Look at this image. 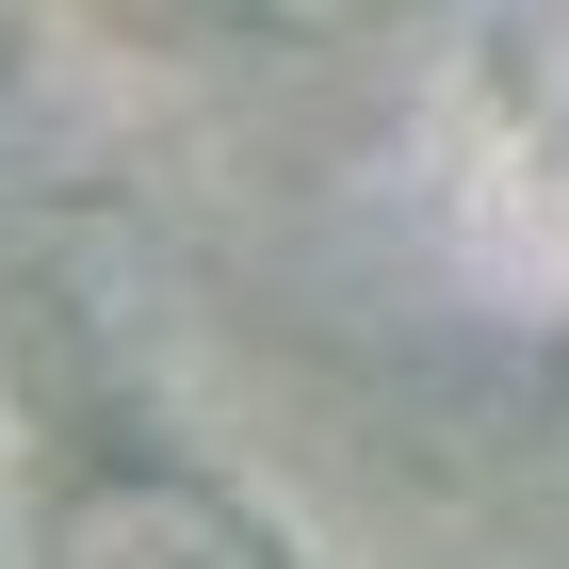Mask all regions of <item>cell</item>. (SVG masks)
<instances>
[{"label": "cell", "instance_id": "7a4b0ae2", "mask_svg": "<svg viewBox=\"0 0 569 569\" xmlns=\"http://www.w3.org/2000/svg\"><path fill=\"white\" fill-rule=\"evenodd\" d=\"M212 17H244V33H326V17H375V0H212Z\"/></svg>", "mask_w": 569, "mask_h": 569}, {"label": "cell", "instance_id": "6da1fadb", "mask_svg": "<svg viewBox=\"0 0 569 569\" xmlns=\"http://www.w3.org/2000/svg\"><path fill=\"white\" fill-rule=\"evenodd\" d=\"M49 569H293V553H277L244 505L179 488V472H98V488H66Z\"/></svg>", "mask_w": 569, "mask_h": 569}]
</instances>
